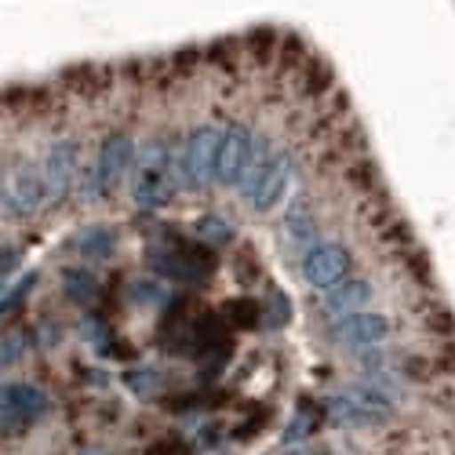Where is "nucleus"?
<instances>
[{
    "label": "nucleus",
    "mask_w": 455,
    "mask_h": 455,
    "mask_svg": "<svg viewBox=\"0 0 455 455\" xmlns=\"http://www.w3.org/2000/svg\"><path fill=\"white\" fill-rule=\"evenodd\" d=\"M179 175H175V146L172 139H146L135 146L132 164V201L139 212H164L175 204Z\"/></svg>",
    "instance_id": "nucleus-1"
},
{
    "label": "nucleus",
    "mask_w": 455,
    "mask_h": 455,
    "mask_svg": "<svg viewBox=\"0 0 455 455\" xmlns=\"http://www.w3.org/2000/svg\"><path fill=\"white\" fill-rule=\"evenodd\" d=\"M324 411L331 427L343 430H364V427H383L390 423V415L397 411V404L379 390L368 375L354 379V383L339 387L335 394L324 397Z\"/></svg>",
    "instance_id": "nucleus-2"
},
{
    "label": "nucleus",
    "mask_w": 455,
    "mask_h": 455,
    "mask_svg": "<svg viewBox=\"0 0 455 455\" xmlns=\"http://www.w3.org/2000/svg\"><path fill=\"white\" fill-rule=\"evenodd\" d=\"M135 139L132 132L124 128H113L102 146H99V154H95V164L81 172V194L84 201L92 204H106L113 194H117V186L124 175H132V164H135Z\"/></svg>",
    "instance_id": "nucleus-3"
},
{
    "label": "nucleus",
    "mask_w": 455,
    "mask_h": 455,
    "mask_svg": "<svg viewBox=\"0 0 455 455\" xmlns=\"http://www.w3.org/2000/svg\"><path fill=\"white\" fill-rule=\"evenodd\" d=\"M149 267L172 284H204L215 274V248L201 244L197 237H164L149 248Z\"/></svg>",
    "instance_id": "nucleus-4"
},
{
    "label": "nucleus",
    "mask_w": 455,
    "mask_h": 455,
    "mask_svg": "<svg viewBox=\"0 0 455 455\" xmlns=\"http://www.w3.org/2000/svg\"><path fill=\"white\" fill-rule=\"evenodd\" d=\"M219 139L222 128L219 124H197L175 154V175H179V189L186 194H204L215 182V161H219Z\"/></svg>",
    "instance_id": "nucleus-5"
},
{
    "label": "nucleus",
    "mask_w": 455,
    "mask_h": 455,
    "mask_svg": "<svg viewBox=\"0 0 455 455\" xmlns=\"http://www.w3.org/2000/svg\"><path fill=\"white\" fill-rule=\"evenodd\" d=\"M44 186H48V208H66L73 194L81 189V142L77 139H55L48 146V157L41 161Z\"/></svg>",
    "instance_id": "nucleus-6"
},
{
    "label": "nucleus",
    "mask_w": 455,
    "mask_h": 455,
    "mask_svg": "<svg viewBox=\"0 0 455 455\" xmlns=\"http://www.w3.org/2000/svg\"><path fill=\"white\" fill-rule=\"evenodd\" d=\"M350 274H354V255L347 244H335V241H317L299 259V277L314 291H328Z\"/></svg>",
    "instance_id": "nucleus-7"
},
{
    "label": "nucleus",
    "mask_w": 455,
    "mask_h": 455,
    "mask_svg": "<svg viewBox=\"0 0 455 455\" xmlns=\"http://www.w3.org/2000/svg\"><path fill=\"white\" fill-rule=\"evenodd\" d=\"M52 408L48 394L36 383H0V427L4 430H22L44 419Z\"/></svg>",
    "instance_id": "nucleus-8"
},
{
    "label": "nucleus",
    "mask_w": 455,
    "mask_h": 455,
    "mask_svg": "<svg viewBox=\"0 0 455 455\" xmlns=\"http://www.w3.org/2000/svg\"><path fill=\"white\" fill-rule=\"evenodd\" d=\"M251 146H255V132L244 121H230L222 128L219 139V161H215V182L226 189H237L248 161H251Z\"/></svg>",
    "instance_id": "nucleus-9"
},
{
    "label": "nucleus",
    "mask_w": 455,
    "mask_h": 455,
    "mask_svg": "<svg viewBox=\"0 0 455 455\" xmlns=\"http://www.w3.org/2000/svg\"><path fill=\"white\" fill-rule=\"evenodd\" d=\"M394 331V321L387 314H371V310H354V314H343L335 317L328 335L335 339L339 347L347 350H364V347H379L383 339H390Z\"/></svg>",
    "instance_id": "nucleus-10"
},
{
    "label": "nucleus",
    "mask_w": 455,
    "mask_h": 455,
    "mask_svg": "<svg viewBox=\"0 0 455 455\" xmlns=\"http://www.w3.org/2000/svg\"><path fill=\"white\" fill-rule=\"evenodd\" d=\"M291 179H295V157L288 154V149H277V157L270 161V168L262 172V179L255 182V189H251L244 201L251 204V212L267 215V212H274V208L284 201Z\"/></svg>",
    "instance_id": "nucleus-11"
},
{
    "label": "nucleus",
    "mask_w": 455,
    "mask_h": 455,
    "mask_svg": "<svg viewBox=\"0 0 455 455\" xmlns=\"http://www.w3.org/2000/svg\"><path fill=\"white\" fill-rule=\"evenodd\" d=\"M281 234H284V244L302 259L317 241H321V222L314 215V204L307 194L291 197L288 212H284V222H281Z\"/></svg>",
    "instance_id": "nucleus-12"
},
{
    "label": "nucleus",
    "mask_w": 455,
    "mask_h": 455,
    "mask_svg": "<svg viewBox=\"0 0 455 455\" xmlns=\"http://www.w3.org/2000/svg\"><path fill=\"white\" fill-rule=\"evenodd\" d=\"M375 299V284L364 281V277H347V281H339L335 288H328L324 295V314L331 317H343V314H354V310H364L368 302Z\"/></svg>",
    "instance_id": "nucleus-13"
},
{
    "label": "nucleus",
    "mask_w": 455,
    "mask_h": 455,
    "mask_svg": "<svg viewBox=\"0 0 455 455\" xmlns=\"http://www.w3.org/2000/svg\"><path fill=\"white\" fill-rule=\"evenodd\" d=\"M328 423V411H324V401H310V397H302L295 415H291V423L284 427V448L291 444H307L310 437H317V430Z\"/></svg>",
    "instance_id": "nucleus-14"
},
{
    "label": "nucleus",
    "mask_w": 455,
    "mask_h": 455,
    "mask_svg": "<svg viewBox=\"0 0 455 455\" xmlns=\"http://www.w3.org/2000/svg\"><path fill=\"white\" fill-rule=\"evenodd\" d=\"M62 291L69 302H81V307L99 302V281L88 267H66L62 270Z\"/></svg>",
    "instance_id": "nucleus-15"
},
{
    "label": "nucleus",
    "mask_w": 455,
    "mask_h": 455,
    "mask_svg": "<svg viewBox=\"0 0 455 455\" xmlns=\"http://www.w3.org/2000/svg\"><path fill=\"white\" fill-rule=\"evenodd\" d=\"M77 251H81L88 262H106V259H113V251H117V230H109V226H92V230H81Z\"/></svg>",
    "instance_id": "nucleus-16"
},
{
    "label": "nucleus",
    "mask_w": 455,
    "mask_h": 455,
    "mask_svg": "<svg viewBox=\"0 0 455 455\" xmlns=\"http://www.w3.org/2000/svg\"><path fill=\"white\" fill-rule=\"evenodd\" d=\"M194 230H197L194 237H197L201 244H208V248H226V244H234V226L226 222L222 215H201Z\"/></svg>",
    "instance_id": "nucleus-17"
},
{
    "label": "nucleus",
    "mask_w": 455,
    "mask_h": 455,
    "mask_svg": "<svg viewBox=\"0 0 455 455\" xmlns=\"http://www.w3.org/2000/svg\"><path fill=\"white\" fill-rule=\"evenodd\" d=\"M124 383H128V390L135 394V397H142V401H154V397H161L164 394V375L157 371V368H135V371H124Z\"/></svg>",
    "instance_id": "nucleus-18"
},
{
    "label": "nucleus",
    "mask_w": 455,
    "mask_h": 455,
    "mask_svg": "<svg viewBox=\"0 0 455 455\" xmlns=\"http://www.w3.org/2000/svg\"><path fill=\"white\" fill-rule=\"evenodd\" d=\"M291 321V302L284 291H267V299L259 302V324H267V328H284Z\"/></svg>",
    "instance_id": "nucleus-19"
},
{
    "label": "nucleus",
    "mask_w": 455,
    "mask_h": 455,
    "mask_svg": "<svg viewBox=\"0 0 455 455\" xmlns=\"http://www.w3.org/2000/svg\"><path fill=\"white\" fill-rule=\"evenodd\" d=\"M222 321L230 324V328H255L259 324V302L255 299H234V302H226Z\"/></svg>",
    "instance_id": "nucleus-20"
},
{
    "label": "nucleus",
    "mask_w": 455,
    "mask_h": 455,
    "mask_svg": "<svg viewBox=\"0 0 455 455\" xmlns=\"http://www.w3.org/2000/svg\"><path fill=\"white\" fill-rule=\"evenodd\" d=\"M29 339H33V331H26V328H15V331H8L4 339H0V368L19 364L26 357Z\"/></svg>",
    "instance_id": "nucleus-21"
},
{
    "label": "nucleus",
    "mask_w": 455,
    "mask_h": 455,
    "mask_svg": "<svg viewBox=\"0 0 455 455\" xmlns=\"http://www.w3.org/2000/svg\"><path fill=\"white\" fill-rule=\"evenodd\" d=\"M33 288H36V274H29V277H22L4 299H0V321H8L12 314H19V307H22V302L33 295Z\"/></svg>",
    "instance_id": "nucleus-22"
},
{
    "label": "nucleus",
    "mask_w": 455,
    "mask_h": 455,
    "mask_svg": "<svg viewBox=\"0 0 455 455\" xmlns=\"http://www.w3.org/2000/svg\"><path fill=\"white\" fill-rule=\"evenodd\" d=\"M267 419H270V411H251V415H248V419H244L241 427H234V430H230V437H237V441H248L251 434H259L262 427H267Z\"/></svg>",
    "instance_id": "nucleus-23"
},
{
    "label": "nucleus",
    "mask_w": 455,
    "mask_h": 455,
    "mask_svg": "<svg viewBox=\"0 0 455 455\" xmlns=\"http://www.w3.org/2000/svg\"><path fill=\"white\" fill-rule=\"evenodd\" d=\"M146 455H186V444L175 441V437H164V441H157V444H149Z\"/></svg>",
    "instance_id": "nucleus-24"
},
{
    "label": "nucleus",
    "mask_w": 455,
    "mask_h": 455,
    "mask_svg": "<svg viewBox=\"0 0 455 455\" xmlns=\"http://www.w3.org/2000/svg\"><path fill=\"white\" fill-rule=\"evenodd\" d=\"M135 299L139 302H168V291H161V284H135Z\"/></svg>",
    "instance_id": "nucleus-25"
},
{
    "label": "nucleus",
    "mask_w": 455,
    "mask_h": 455,
    "mask_svg": "<svg viewBox=\"0 0 455 455\" xmlns=\"http://www.w3.org/2000/svg\"><path fill=\"white\" fill-rule=\"evenodd\" d=\"M219 434H222L219 427H201V434H197L201 441H197V444H201V448H215V444H219Z\"/></svg>",
    "instance_id": "nucleus-26"
}]
</instances>
